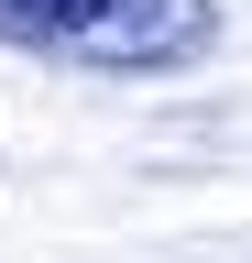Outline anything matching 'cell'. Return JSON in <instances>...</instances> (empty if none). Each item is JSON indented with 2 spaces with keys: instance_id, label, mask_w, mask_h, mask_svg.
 Returning <instances> with one entry per match:
<instances>
[{
  "instance_id": "cell-1",
  "label": "cell",
  "mask_w": 252,
  "mask_h": 263,
  "mask_svg": "<svg viewBox=\"0 0 252 263\" xmlns=\"http://www.w3.org/2000/svg\"><path fill=\"white\" fill-rule=\"evenodd\" d=\"M0 44L77 77H186L219 55V0H0Z\"/></svg>"
}]
</instances>
